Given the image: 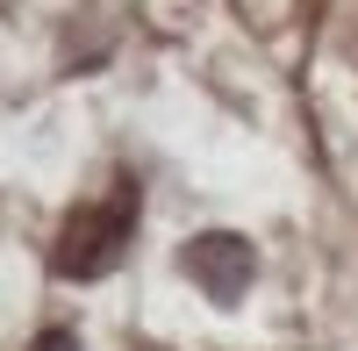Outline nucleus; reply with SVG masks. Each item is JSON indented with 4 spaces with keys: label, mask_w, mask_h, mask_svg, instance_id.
I'll list each match as a JSON object with an SVG mask.
<instances>
[{
    "label": "nucleus",
    "mask_w": 358,
    "mask_h": 351,
    "mask_svg": "<svg viewBox=\"0 0 358 351\" xmlns=\"http://www.w3.org/2000/svg\"><path fill=\"white\" fill-rule=\"evenodd\" d=\"M187 280L201 287L208 301H236L251 287V244L236 229H208V237L187 244Z\"/></svg>",
    "instance_id": "2"
},
{
    "label": "nucleus",
    "mask_w": 358,
    "mask_h": 351,
    "mask_svg": "<svg viewBox=\"0 0 358 351\" xmlns=\"http://www.w3.org/2000/svg\"><path fill=\"white\" fill-rule=\"evenodd\" d=\"M29 351H79V337H72V330H43Z\"/></svg>",
    "instance_id": "3"
},
{
    "label": "nucleus",
    "mask_w": 358,
    "mask_h": 351,
    "mask_svg": "<svg viewBox=\"0 0 358 351\" xmlns=\"http://www.w3.org/2000/svg\"><path fill=\"white\" fill-rule=\"evenodd\" d=\"M122 244H129V194H115V201H101V208H79L65 229H57L50 266L65 280H101L115 258H122Z\"/></svg>",
    "instance_id": "1"
}]
</instances>
